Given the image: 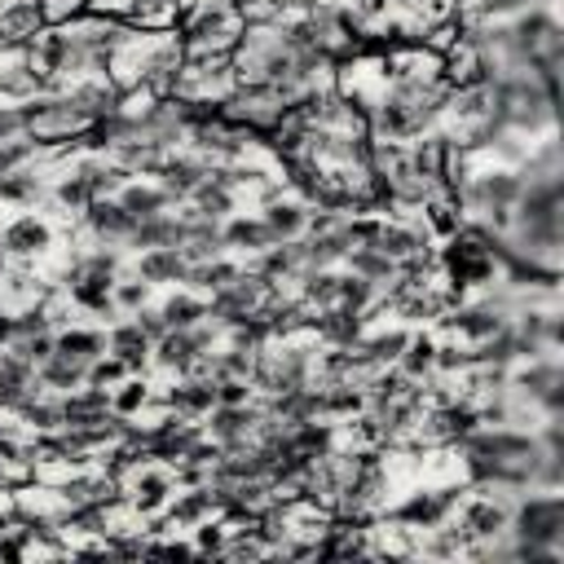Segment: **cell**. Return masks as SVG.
<instances>
[{"label":"cell","mask_w":564,"mask_h":564,"mask_svg":"<svg viewBox=\"0 0 564 564\" xmlns=\"http://www.w3.org/2000/svg\"><path fill=\"white\" fill-rule=\"evenodd\" d=\"M13 106H18V119H22V132L40 150H66L88 128V119L75 110V101L66 93H35V97L13 101Z\"/></svg>","instance_id":"cell-1"},{"label":"cell","mask_w":564,"mask_h":564,"mask_svg":"<svg viewBox=\"0 0 564 564\" xmlns=\"http://www.w3.org/2000/svg\"><path fill=\"white\" fill-rule=\"evenodd\" d=\"M181 26V44L189 53H234L238 35H242V13L229 0H198L194 9H185L176 18Z\"/></svg>","instance_id":"cell-2"},{"label":"cell","mask_w":564,"mask_h":564,"mask_svg":"<svg viewBox=\"0 0 564 564\" xmlns=\"http://www.w3.org/2000/svg\"><path fill=\"white\" fill-rule=\"evenodd\" d=\"M507 533L516 542L560 551V542H564V498H560V489H538V494L524 489V494H516Z\"/></svg>","instance_id":"cell-3"},{"label":"cell","mask_w":564,"mask_h":564,"mask_svg":"<svg viewBox=\"0 0 564 564\" xmlns=\"http://www.w3.org/2000/svg\"><path fill=\"white\" fill-rule=\"evenodd\" d=\"M463 494H467V485H458V480L419 485V489H410L397 507H388V520H397V524L410 529V533H427V529H436V524H445V520L454 516V507H458ZM379 516H383V511H379Z\"/></svg>","instance_id":"cell-4"},{"label":"cell","mask_w":564,"mask_h":564,"mask_svg":"<svg viewBox=\"0 0 564 564\" xmlns=\"http://www.w3.org/2000/svg\"><path fill=\"white\" fill-rule=\"evenodd\" d=\"M123 502L132 507V516L137 520H159L163 516V507L172 502V494H176V476H172V467L167 463H159V458H145L141 467H132L128 476H123Z\"/></svg>","instance_id":"cell-5"},{"label":"cell","mask_w":564,"mask_h":564,"mask_svg":"<svg viewBox=\"0 0 564 564\" xmlns=\"http://www.w3.org/2000/svg\"><path fill=\"white\" fill-rule=\"evenodd\" d=\"M0 247L13 264H35L48 260L57 247V225L44 212H18L0 225Z\"/></svg>","instance_id":"cell-6"},{"label":"cell","mask_w":564,"mask_h":564,"mask_svg":"<svg viewBox=\"0 0 564 564\" xmlns=\"http://www.w3.org/2000/svg\"><path fill=\"white\" fill-rule=\"evenodd\" d=\"M260 414H264L260 397L247 401V405H212V410L203 414V432H207L220 449H242V445L256 441V423H260Z\"/></svg>","instance_id":"cell-7"},{"label":"cell","mask_w":564,"mask_h":564,"mask_svg":"<svg viewBox=\"0 0 564 564\" xmlns=\"http://www.w3.org/2000/svg\"><path fill=\"white\" fill-rule=\"evenodd\" d=\"M212 172V163L207 159H198L194 150H167L159 163H154V172H150V181H159L167 194H172V203H185L198 185H203V176Z\"/></svg>","instance_id":"cell-8"},{"label":"cell","mask_w":564,"mask_h":564,"mask_svg":"<svg viewBox=\"0 0 564 564\" xmlns=\"http://www.w3.org/2000/svg\"><path fill=\"white\" fill-rule=\"evenodd\" d=\"M128 269L150 282L154 291H167V286H185V273H189V260L181 247H145V251H132Z\"/></svg>","instance_id":"cell-9"},{"label":"cell","mask_w":564,"mask_h":564,"mask_svg":"<svg viewBox=\"0 0 564 564\" xmlns=\"http://www.w3.org/2000/svg\"><path fill=\"white\" fill-rule=\"evenodd\" d=\"M366 326H370V317L352 313L348 304H326V308L308 313V335L317 344H326V348H352Z\"/></svg>","instance_id":"cell-10"},{"label":"cell","mask_w":564,"mask_h":564,"mask_svg":"<svg viewBox=\"0 0 564 564\" xmlns=\"http://www.w3.org/2000/svg\"><path fill=\"white\" fill-rule=\"evenodd\" d=\"M159 401L172 410V414H185V419H203L212 405H216V379L203 375V370H189V375H172V383L159 392Z\"/></svg>","instance_id":"cell-11"},{"label":"cell","mask_w":564,"mask_h":564,"mask_svg":"<svg viewBox=\"0 0 564 564\" xmlns=\"http://www.w3.org/2000/svg\"><path fill=\"white\" fill-rule=\"evenodd\" d=\"M212 516H216L212 485H194V489H176L172 494V502L163 507V516L154 520V529H163V533H189L194 524H203Z\"/></svg>","instance_id":"cell-12"},{"label":"cell","mask_w":564,"mask_h":564,"mask_svg":"<svg viewBox=\"0 0 564 564\" xmlns=\"http://www.w3.org/2000/svg\"><path fill=\"white\" fill-rule=\"evenodd\" d=\"M207 357V348L194 339V330H163L150 348V370H163V375H189L198 370V361Z\"/></svg>","instance_id":"cell-13"},{"label":"cell","mask_w":564,"mask_h":564,"mask_svg":"<svg viewBox=\"0 0 564 564\" xmlns=\"http://www.w3.org/2000/svg\"><path fill=\"white\" fill-rule=\"evenodd\" d=\"M150 348H154V339L132 317L106 322V352H115L128 366V375H150Z\"/></svg>","instance_id":"cell-14"},{"label":"cell","mask_w":564,"mask_h":564,"mask_svg":"<svg viewBox=\"0 0 564 564\" xmlns=\"http://www.w3.org/2000/svg\"><path fill=\"white\" fill-rule=\"evenodd\" d=\"M220 242H225L229 256L251 260V256H260V251L273 242V234H269V225L260 220V212H229V216L220 220Z\"/></svg>","instance_id":"cell-15"},{"label":"cell","mask_w":564,"mask_h":564,"mask_svg":"<svg viewBox=\"0 0 564 564\" xmlns=\"http://www.w3.org/2000/svg\"><path fill=\"white\" fill-rule=\"evenodd\" d=\"M79 225H84V234H88L93 242H115V247H123L128 234H132V225H137V216H128V212L119 207V198H93V203L84 207Z\"/></svg>","instance_id":"cell-16"},{"label":"cell","mask_w":564,"mask_h":564,"mask_svg":"<svg viewBox=\"0 0 564 564\" xmlns=\"http://www.w3.org/2000/svg\"><path fill=\"white\" fill-rule=\"evenodd\" d=\"M48 26V13L40 0H0V48L31 44Z\"/></svg>","instance_id":"cell-17"},{"label":"cell","mask_w":564,"mask_h":564,"mask_svg":"<svg viewBox=\"0 0 564 564\" xmlns=\"http://www.w3.org/2000/svg\"><path fill=\"white\" fill-rule=\"evenodd\" d=\"M375 247L397 264V260H405V256L427 251V247H432V238H427V229H423L414 216H383V229H379Z\"/></svg>","instance_id":"cell-18"},{"label":"cell","mask_w":564,"mask_h":564,"mask_svg":"<svg viewBox=\"0 0 564 564\" xmlns=\"http://www.w3.org/2000/svg\"><path fill=\"white\" fill-rule=\"evenodd\" d=\"M185 242V225L176 212H154V216H141L128 234V251H145V247H181Z\"/></svg>","instance_id":"cell-19"},{"label":"cell","mask_w":564,"mask_h":564,"mask_svg":"<svg viewBox=\"0 0 564 564\" xmlns=\"http://www.w3.org/2000/svg\"><path fill=\"white\" fill-rule=\"evenodd\" d=\"M53 352L70 357V361H97L106 352V326H84V322H66L53 330Z\"/></svg>","instance_id":"cell-20"},{"label":"cell","mask_w":564,"mask_h":564,"mask_svg":"<svg viewBox=\"0 0 564 564\" xmlns=\"http://www.w3.org/2000/svg\"><path fill=\"white\" fill-rule=\"evenodd\" d=\"M260 220L269 225L273 242H291V238H304V225H308V203H300L295 194H282L264 207H256Z\"/></svg>","instance_id":"cell-21"},{"label":"cell","mask_w":564,"mask_h":564,"mask_svg":"<svg viewBox=\"0 0 564 564\" xmlns=\"http://www.w3.org/2000/svg\"><path fill=\"white\" fill-rule=\"evenodd\" d=\"M317 410H322V419H330V423H344V419L361 414V410H366V388H361V379L317 383Z\"/></svg>","instance_id":"cell-22"},{"label":"cell","mask_w":564,"mask_h":564,"mask_svg":"<svg viewBox=\"0 0 564 564\" xmlns=\"http://www.w3.org/2000/svg\"><path fill=\"white\" fill-rule=\"evenodd\" d=\"M110 414V388L97 383H79L70 392H62V427H79V423H97Z\"/></svg>","instance_id":"cell-23"},{"label":"cell","mask_w":564,"mask_h":564,"mask_svg":"<svg viewBox=\"0 0 564 564\" xmlns=\"http://www.w3.org/2000/svg\"><path fill=\"white\" fill-rule=\"evenodd\" d=\"M31 388H40L35 366H31L26 357H18L13 348H0V414H13V405H18Z\"/></svg>","instance_id":"cell-24"},{"label":"cell","mask_w":564,"mask_h":564,"mask_svg":"<svg viewBox=\"0 0 564 564\" xmlns=\"http://www.w3.org/2000/svg\"><path fill=\"white\" fill-rule=\"evenodd\" d=\"M154 304H159L167 330H189V326H198V322L207 317V295H198V291H189V286H167Z\"/></svg>","instance_id":"cell-25"},{"label":"cell","mask_w":564,"mask_h":564,"mask_svg":"<svg viewBox=\"0 0 564 564\" xmlns=\"http://www.w3.org/2000/svg\"><path fill=\"white\" fill-rule=\"evenodd\" d=\"M392 366H397L405 379H414V383L432 379V375H436V330H432V326L410 330V339H405V348H401V357H397Z\"/></svg>","instance_id":"cell-26"},{"label":"cell","mask_w":564,"mask_h":564,"mask_svg":"<svg viewBox=\"0 0 564 564\" xmlns=\"http://www.w3.org/2000/svg\"><path fill=\"white\" fill-rule=\"evenodd\" d=\"M264 282H273V286H282V282H291L300 269H304V260H300V242L291 238V242H269L260 256H251L247 260Z\"/></svg>","instance_id":"cell-27"},{"label":"cell","mask_w":564,"mask_h":564,"mask_svg":"<svg viewBox=\"0 0 564 564\" xmlns=\"http://www.w3.org/2000/svg\"><path fill=\"white\" fill-rule=\"evenodd\" d=\"M18 423L26 432H57L62 427V397L57 392H44V388H31L18 405H13Z\"/></svg>","instance_id":"cell-28"},{"label":"cell","mask_w":564,"mask_h":564,"mask_svg":"<svg viewBox=\"0 0 564 564\" xmlns=\"http://www.w3.org/2000/svg\"><path fill=\"white\" fill-rule=\"evenodd\" d=\"M119 207L128 212V216H154V212H167L172 207V194L159 185V181H145V176H132V181H123L119 185Z\"/></svg>","instance_id":"cell-29"},{"label":"cell","mask_w":564,"mask_h":564,"mask_svg":"<svg viewBox=\"0 0 564 564\" xmlns=\"http://www.w3.org/2000/svg\"><path fill=\"white\" fill-rule=\"evenodd\" d=\"M295 242H300L304 269H339L344 256H348L344 225H339V229H326V234H304V238H295Z\"/></svg>","instance_id":"cell-30"},{"label":"cell","mask_w":564,"mask_h":564,"mask_svg":"<svg viewBox=\"0 0 564 564\" xmlns=\"http://www.w3.org/2000/svg\"><path fill=\"white\" fill-rule=\"evenodd\" d=\"M339 273L344 269H300L291 282H295V300L308 304V308H326V304H339Z\"/></svg>","instance_id":"cell-31"},{"label":"cell","mask_w":564,"mask_h":564,"mask_svg":"<svg viewBox=\"0 0 564 564\" xmlns=\"http://www.w3.org/2000/svg\"><path fill=\"white\" fill-rule=\"evenodd\" d=\"M44 194H48V185L35 172V163L13 167V172H0V203H9V207H35Z\"/></svg>","instance_id":"cell-32"},{"label":"cell","mask_w":564,"mask_h":564,"mask_svg":"<svg viewBox=\"0 0 564 564\" xmlns=\"http://www.w3.org/2000/svg\"><path fill=\"white\" fill-rule=\"evenodd\" d=\"M185 207H189V212H198V216H207V220H225L229 212H238V189L220 185V181L207 172V176H203V185L185 198Z\"/></svg>","instance_id":"cell-33"},{"label":"cell","mask_w":564,"mask_h":564,"mask_svg":"<svg viewBox=\"0 0 564 564\" xmlns=\"http://www.w3.org/2000/svg\"><path fill=\"white\" fill-rule=\"evenodd\" d=\"M154 383H150V375H128V379H119L115 388H110V410L119 414V419H137V414H145L150 405H154Z\"/></svg>","instance_id":"cell-34"},{"label":"cell","mask_w":564,"mask_h":564,"mask_svg":"<svg viewBox=\"0 0 564 564\" xmlns=\"http://www.w3.org/2000/svg\"><path fill=\"white\" fill-rule=\"evenodd\" d=\"M238 269H242V260H238V256L194 260V264H189V273H185V286H189V291H198V295H212V291H220L225 282H234V278H238Z\"/></svg>","instance_id":"cell-35"},{"label":"cell","mask_w":564,"mask_h":564,"mask_svg":"<svg viewBox=\"0 0 564 564\" xmlns=\"http://www.w3.org/2000/svg\"><path fill=\"white\" fill-rule=\"evenodd\" d=\"M35 379H40V388L44 392H70V388H79L84 379H88V366L84 361H70V357H62V352H53L48 361H40L35 366Z\"/></svg>","instance_id":"cell-36"},{"label":"cell","mask_w":564,"mask_h":564,"mask_svg":"<svg viewBox=\"0 0 564 564\" xmlns=\"http://www.w3.org/2000/svg\"><path fill=\"white\" fill-rule=\"evenodd\" d=\"M44 295V286H40V278H35V264H13L9 260V269L0 273V300L4 304H35Z\"/></svg>","instance_id":"cell-37"},{"label":"cell","mask_w":564,"mask_h":564,"mask_svg":"<svg viewBox=\"0 0 564 564\" xmlns=\"http://www.w3.org/2000/svg\"><path fill=\"white\" fill-rule=\"evenodd\" d=\"M339 304H348L352 313H361V317H370L375 308H379V282H370V278H357V273H339Z\"/></svg>","instance_id":"cell-38"},{"label":"cell","mask_w":564,"mask_h":564,"mask_svg":"<svg viewBox=\"0 0 564 564\" xmlns=\"http://www.w3.org/2000/svg\"><path fill=\"white\" fill-rule=\"evenodd\" d=\"M344 269L357 273V278H370V282H379V286L392 278V260H388L379 247H348Z\"/></svg>","instance_id":"cell-39"},{"label":"cell","mask_w":564,"mask_h":564,"mask_svg":"<svg viewBox=\"0 0 564 564\" xmlns=\"http://www.w3.org/2000/svg\"><path fill=\"white\" fill-rule=\"evenodd\" d=\"M110 295H115V313H119V317H128V313H137L141 304H150V300H154V286H150V282H141L132 269H123V273L115 278V291H110Z\"/></svg>","instance_id":"cell-40"},{"label":"cell","mask_w":564,"mask_h":564,"mask_svg":"<svg viewBox=\"0 0 564 564\" xmlns=\"http://www.w3.org/2000/svg\"><path fill=\"white\" fill-rule=\"evenodd\" d=\"M189 542H194L198 560H203V555H216V560H220V551H225V542H229V520L212 516V520L194 524V529H189Z\"/></svg>","instance_id":"cell-41"},{"label":"cell","mask_w":564,"mask_h":564,"mask_svg":"<svg viewBox=\"0 0 564 564\" xmlns=\"http://www.w3.org/2000/svg\"><path fill=\"white\" fill-rule=\"evenodd\" d=\"M529 4H542V0H458V13L467 18H480V22H498L507 13H520Z\"/></svg>","instance_id":"cell-42"},{"label":"cell","mask_w":564,"mask_h":564,"mask_svg":"<svg viewBox=\"0 0 564 564\" xmlns=\"http://www.w3.org/2000/svg\"><path fill=\"white\" fill-rule=\"evenodd\" d=\"M119 379H128V366H123L115 352H101L97 361H88V379H84V383H97V388H115Z\"/></svg>","instance_id":"cell-43"},{"label":"cell","mask_w":564,"mask_h":564,"mask_svg":"<svg viewBox=\"0 0 564 564\" xmlns=\"http://www.w3.org/2000/svg\"><path fill=\"white\" fill-rule=\"evenodd\" d=\"M4 348H13L18 357H26L31 366H40V361L53 357V330H48V335H26V339H9Z\"/></svg>","instance_id":"cell-44"},{"label":"cell","mask_w":564,"mask_h":564,"mask_svg":"<svg viewBox=\"0 0 564 564\" xmlns=\"http://www.w3.org/2000/svg\"><path fill=\"white\" fill-rule=\"evenodd\" d=\"M256 401L251 379H216V405H247Z\"/></svg>","instance_id":"cell-45"},{"label":"cell","mask_w":564,"mask_h":564,"mask_svg":"<svg viewBox=\"0 0 564 564\" xmlns=\"http://www.w3.org/2000/svg\"><path fill=\"white\" fill-rule=\"evenodd\" d=\"M128 317H132L150 339H159V335L167 330V322H163V313H159V304H154V300H150V304H141V308H137V313H128Z\"/></svg>","instance_id":"cell-46"},{"label":"cell","mask_w":564,"mask_h":564,"mask_svg":"<svg viewBox=\"0 0 564 564\" xmlns=\"http://www.w3.org/2000/svg\"><path fill=\"white\" fill-rule=\"evenodd\" d=\"M9 339H13V308L0 304V348H4Z\"/></svg>","instance_id":"cell-47"},{"label":"cell","mask_w":564,"mask_h":564,"mask_svg":"<svg viewBox=\"0 0 564 564\" xmlns=\"http://www.w3.org/2000/svg\"><path fill=\"white\" fill-rule=\"evenodd\" d=\"M4 269H9V256H4V247H0V273H4Z\"/></svg>","instance_id":"cell-48"}]
</instances>
